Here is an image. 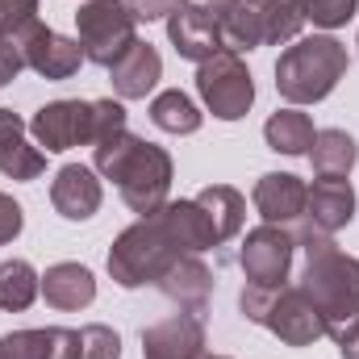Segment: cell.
I'll use <instances>...</instances> for the list:
<instances>
[{
    "label": "cell",
    "mask_w": 359,
    "mask_h": 359,
    "mask_svg": "<svg viewBox=\"0 0 359 359\" xmlns=\"http://www.w3.org/2000/svg\"><path fill=\"white\" fill-rule=\"evenodd\" d=\"M297 247H305L301 292L322 313L326 334L339 339L351 322H359V259L339 251V243L313 226H305L297 234Z\"/></svg>",
    "instance_id": "6da1fadb"
},
{
    "label": "cell",
    "mask_w": 359,
    "mask_h": 359,
    "mask_svg": "<svg viewBox=\"0 0 359 359\" xmlns=\"http://www.w3.org/2000/svg\"><path fill=\"white\" fill-rule=\"evenodd\" d=\"M92 163L104 180H113L121 188V201L138 213L151 217L168 205V188H172V155L147 138H134L130 130L104 138L92 147Z\"/></svg>",
    "instance_id": "7a4b0ae2"
},
{
    "label": "cell",
    "mask_w": 359,
    "mask_h": 359,
    "mask_svg": "<svg viewBox=\"0 0 359 359\" xmlns=\"http://www.w3.org/2000/svg\"><path fill=\"white\" fill-rule=\"evenodd\" d=\"M343 76H347V46L330 34H313L280 55L276 92L288 104H313V100H326Z\"/></svg>",
    "instance_id": "3957f363"
},
{
    "label": "cell",
    "mask_w": 359,
    "mask_h": 359,
    "mask_svg": "<svg viewBox=\"0 0 359 359\" xmlns=\"http://www.w3.org/2000/svg\"><path fill=\"white\" fill-rule=\"evenodd\" d=\"M180 255H188L172 238L163 213H151V217H138L130 230L117 234L113 251H109V276L121 284V288H142V284H159L163 271L176 264Z\"/></svg>",
    "instance_id": "277c9868"
},
{
    "label": "cell",
    "mask_w": 359,
    "mask_h": 359,
    "mask_svg": "<svg viewBox=\"0 0 359 359\" xmlns=\"http://www.w3.org/2000/svg\"><path fill=\"white\" fill-rule=\"evenodd\" d=\"M76 29H80L84 59L96 63V67H113L138 42V21L126 13L121 0H88V4H80Z\"/></svg>",
    "instance_id": "5b68a950"
},
{
    "label": "cell",
    "mask_w": 359,
    "mask_h": 359,
    "mask_svg": "<svg viewBox=\"0 0 359 359\" xmlns=\"http://www.w3.org/2000/svg\"><path fill=\"white\" fill-rule=\"evenodd\" d=\"M196 92L217 121H238L255 104V80L234 50H217L213 59L196 63Z\"/></svg>",
    "instance_id": "8992f818"
},
{
    "label": "cell",
    "mask_w": 359,
    "mask_h": 359,
    "mask_svg": "<svg viewBox=\"0 0 359 359\" xmlns=\"http://www.w3.org/2000/svg\"><path fill=\"white\" fill-rule=\"evenodd\" d=\"M292 251H297V234H288L284 226L264 222L259 230L247 234V243L238 251V268L259 288H280L288 280V271H292Z\"/></svg>",
    "instance_id": "52a82bcc"
},
{
    "label": "cell",
    "mask_w": 359,
    "mask_h": 359,
    "mask_svg": "<svg viewBox=\"0 0 359 359\" xmlns=\"http://www.w3.org/2000/svg\"><path fill=\"white\" fill-rule=\"evenodd\" d=\"M259 326H268L271 334L280 343H288V347H309V343H318L326 334V322L313 309V301L301 292V284L297 288H288V284L271 288V301H268V309H264Z\"/></svg>",
    "instance_id": "ba28073f"
},
{
    "label": "cell",
    "mask_w": 359,
    "mask_h": 359,
    "mask_svg": "<svg viewBox=\"0 0 359 359\" xmlns=\"http://www.w3.org/2000/svg\"><path fill=\"white\" fill-rule=\"evenodd\" d=\"M17 42H21L25 67H34L42 80H72L80 72V63H84L80 38H63V34L46 29L42 21H34L29 29H21Z\"/></svg>",
    "instance_id": "9c48e42d"
},
{
    "label": "cell",
    "mask_w": 359,
    "mask_h": 359,
    "mask_svg": "<svg viewBox=\"0 0 359 359\" xmlns=\"http://www.w3.org/2000/svg\"><path fill=\"white\" fill-rule=\"evenodd\" d=\"M29 134L46 151H72L92 142V100H50L34 113Z\"/></svg>",
    "instance_id": "30bf717a"
},
{
    "label": "cell",
    "mask_w": 359,
    "mask_h": 359,
    "mask_svg": "<svg viewBox=\"0 0 359 359\" xmlns=\"http://www.w3.org/2000/svg\"><path fill=\"white\" fill-rule=\"evenodd\" d=\"M168 38H172L180 59H192V63H205L217 50H226L222 17L213 8H205V4H192V0H184L176 13L168 17Z\"/></svg>",
    "instance_id": "8fae6325"
},
{
    "label": "cell",
    "mask_w": 359,
    "mask_h": 359,
    "mask_svg": "<svg viewBox=\"0 0 359 359\" xmlns=\"http://www.w3.org/2000/svg\"><path fill=\"white\" fill-rule=\"evenodd\" d=\"M142 359H205V326L196 313H176L142 330Z\"/></svg>",
    "instance_id": "7c38bea8"
},
{
    "label": "cell",
    "mask_w": 359,
    "mask_h": 359,
    "mask_svg": "<svg viewBox=\"0 0 359 359\" xmlns=\"http://www.w3.org/2000/svg\"><path fill=\"white\" fill-rule=\"evenodd\" d=\"M355 217V188L347 180H330L318 176L309 184L305 196V226L322 230V234H339L343 226H351Z\"/></svg>",
    "instance_id": "4fadbf2b"
},
{
    "label": "cell",
    "mask_w": 359,
    "mask_h": 359,
    "mask_svg": "<svg viewBox=\"0 0 359 359\" xmlns=\"http://www.w3.org/2000/svg\"><path fill=\"white\" fill-rule=\"evenodd\" d=\"M100 180L92 168L84 163H67V168H59V176L50 184V205H55V213L59 217H67V222H88L92 213L100 209Z\"/></svg>",
    "instance_id": "5bb4252c"
},
{
    "label": "cell",
    "mask_w": 359,
    "mask_h": 359,
    "mask_svg": "<svg viewBox=\"0 0 359 359\" xmlns=\"http://www.w3.org/2000/svg\"><path fill=\"white\" fill-rule=\"evenodd\" d=\"M305 196H309V184L292 172H268L255 184V209L271 226H288L305 217Z\"/></svg>",
    "instance_id": "9a60e30c"
},
{
    "label": "cell",
    "mask_w": 359,
    "mask_h": 359,
    "mask_svg": "<svg viewBox=\"0 0 359 359\" xmlns=\"http://www.w3.org/2000/svg\"><path fill=\"white\" fill-rule=\"evenodd\" d=\"M80 330L46 326V330H13L0 339V359H76Z\"/></svg>",
    "instance_id": "2e32d148"
},
{
    "label": "cell",
    "mask_w": 359,
    "mask_h": 359,
    "mask_svg": "<svg viewBox=\"0 0 359 359\" xmlns=\"http://www.w3.org/2000/svg\"><path fill=\"white\" fill-rule=\"evenodd\" d=\"M109 76H113V92H117L121 100H142L147 92L163 80V59H159V50H155L151 42H134V46L109 67Z\"/></svg>",
    "instance_id": "e0dca14e"
},
{
    "label": "cell",
    "mask_w": 359,
    "mask_h": 359,
    "mask_svg": "<svg viewBox=\"0 0 359 359\" xmlns=\"http://www.w3.org/2000/svg\"><path fill=\"white\" fill-rule=\"evenodd\" d=\"M46 155L25 138V121L13 109H0V172L8 180H38Z\"/></svg>",
    "instance_id": "ac0fdd59"
},
{
    "label": "cell",
    "mask_w": 359,
    "mask_h": 359,
    "mask_svg": "<svg viewBox=\"0 0 359 359\" xmlns=\"http://www.w3.org/2000/svg\"><path fill=\"white\" fill-rule=\"evenodd\" d=\"M42 297L50 309L72 313V309H84L96 301V280L84 264H55L42 276Z\"/></svg>",
    "instance_id": "d6986e66"
},
{
    "label": "cell",
    "mask_w": 359,
    "mask_h": 359,
    "mask_svg": "<svg viewBox=\"0 0 359 359\" xmlns=\"http://www.w3.org/2000/svg\"><path fill=\"white\" fill-rule=\"evenodd\" d=\"M159 288H163L168 301H176L180 309H205V301L213 292V271L205 268L196 255H180L176 264L163 271Z\"/></svg>",
    "instance_id": "ffe728a7"
},
{
    "label": "cell",
    "mask_w": 359,
    "mask_h": 359,
    "mask_svg": "<svg viewBox=\"0 0 359 359\" xmlns=\"http://www.w3.org/2000/svg\"><path fill=\"white\" fill-rule=\"evenodd\" d=\"M159 213H163V222H168L172 238H176V243L184 247V251H188V255H201V251L217 247L213 222H209V213H205L196 201H168Z\"/></svg>",
    "instance_id": "44dd1931"
},
{
    "label": "cell",
    "mask_w": 359,
    "mask_h": 359,
    "mask_svg": "<svg viewBox=\"0 0 359 359\" xmlns=\"http://www.w3.org/2000/svg\"><path fill=\"white\" fill-rule=\"evenodd\" d=\"M196 205L209 213L217 243H226V238H234V234L243 230L247 201H243V192H238V188H230V184H209V188H201V192H196Z\"/></svg>",
    "instance_id": "7402d4cb"
},
{
    "label": "cell",
    "mask_w": 359,
    "mask_h": 359,
    "mask_svg": "<svg viewBox=\"0 0 359 359\" xmlns=\"http://www.w3.org/2000/svg\"><path fill=\"white\" fill-rule=\"evenodd\" d=\"M222 42L234 55L264 46V0H234L222 13Z\"/></svg>",
    "instance_id": "603a6c76"
},
{
    "label": "cell",
    "mask_w": 359,
    "mask_h": 359,
    "mask_svg": "<svg viewBox=\"0 0 359 359\" xmlns=\"http://www.w3.org/2000/svg\"><path fill=\"white\" fill-rule=\"evenodd\" d=\"M359 147L347 130H318L313 134V147H309V163L318 176L330 180H347V172L355 168Z\"/></svg>",
    "instance_id": "cb8c5ba5"
},
{
    "label": "cell",
    "mask_w": 359,
    "mask_h": 359,
    "mask_svg": "<svg viewBox=\"0 0 359 359\" xmlns=\"http://www.w3.org/2000/svg\"><path fill=\"white\" fill-rule=\"evenodd\" d=\"M313 134H318V130H313L309 113H301V109H276L268 117V126H264L268 147L280 151V155H309Z\"/></svg>",
    "instance_id": "d4e9b609"
},
{
    "label": "cell",
    "mask_w": 359,
    "mask_h": 359,
    "mask_svg": "<svg viewBox=\"0 0 359 359\" xmlns=\"http://www.w3.org/2000/svg\"><path fill=\"white\" fill-rule=\"evenodd\" d=\"M151 121L163 134H196L201 130V109L192 104V96H184L180 88H168L151 100Z\"/></svg>",
    "instance_id": "484cf974"
},
{
    "label": "cell",
    "mask_w": 359,
    "mask_h": 359,
    "mask_svg": "<svg viewBox=\"0 0 359 359\" xmlns=\"http://www.w3.org/2000/svg\"><path fill=\"white\" fill-rule=\"evenodd\" d=\"M38 292H42V280H38V271L29 268L25 259H4L0 264V309L21 313V309L34 305Z\"/></svg>",
    "instance_id": "4316f807"
},
{
    "label": "cell",
    "mask_w": 359,
    "mask_h": 359,
    "mask_svg": "<svg viewBox=\"0 0 359 359\" xmlns=\"http://www.w3.org/2000/svg\"><path fill=\"white\" fill-rule=\"evenodd\" d=\"M305 25V0H264V46H284Z\"/></svg>",
    "instance_id": "83f0119b"
},
{
    "label": "cell",
    "mask_w": 359,
    "mask_h": 359,
    "mask_svg": "<svg viewBox=\"0 0 359 359\" xmlns=\"http://www.w3.org/2000/svg\"><path fill=\"white\" fill-rule=\"evenodd\" d=\"M76 359H121V339H117V330H109V326H100V322H92L80 330V355Z\"/></svg>",
    "instance_id": "f1b7e54d"
},
{
    "label": "cell",
    "mask_w": 359,
    "mask_h": 359,
    "mask_svg": "<svg viewBox=\"0 0 359 359\" xmlns=\"http://www.w3.org/2000/svg\"><path fill=\"white\" fill-rule=\"evenodd\" d=\"M359 0H305V21L322 25V29H339L355 17Z\"/></svg>",
    "instance_id": "f546056e"
},
{
    "label": "cell",
    "mask_w": 359,
    "mask_h": 359,
    "mask_svg": "<svg viewBox=\"0 0 359 359\" xmlns=\"http://www.w3.org/2000/svg\"><path fill=\"white\" fill-rule=\"evenodd\" d=\"M121 130H126V104L121 100H92V142L88 147L121 134Z\"/></svg>",
    "instance_id": "4dcf8cb0"
},
{
    "label": "cell",
    "mask_w": 359,
    "mask_h": 359,
    "mask_svg": "<svg viewBox=\"0 0 359 359\" xmlns=\"http://www.w3.org/2000/svg\"><path fill=\"white\" fill-rule=\"evenodd\" d=\"M38 21V0H0V34L17 38Z\"/></svg>",
    "instance_id": "1f68e13d"
},
{
    "label": "cell",
    "mask_w": 359,
    "mask_h": 359,
    "mask_svg": "<svg viewBox=\"0 0 359 359\" xmlns=\"http://www.w3.org/2000/svg\"><path fill=\"white\" fill-rule=\"evenodd\" d=\"M21 67H25L21 42H17V38H8V34H0V88H4V84H13V80L21 76Z\"/></svg>",
    "instance_id": "d6a6232c"
},
{
    "label": "cell",
    "mask_w": 359,
    "mask_h": 359,
    "mask_svg": "<svg viewBox=\"0 0 359 359\" xmlns=\"http://www.w3.org/2000/svg\"><path fill=\"white\" fill-rule=\"evenodd\" d=\"M126 4V13L134 17V21H163V17H172L184 0H121Z\"/></svg>",
    "instance_id": "836d02e7"
},
{
    "label": "cell",
    "mask_w": 359,
    "mask_h": 359,
    "mask_svg": "<svg viewBox=\"0 0 359 359\" xmlns=\"http://www.w3.org/2000/svg\"><path fill=\"white\" fill-rule=\"evenodd\" d=\"M21 226H25L21 205H17L13 196H4V192H0V247H4V243H13V238L21 234Z\"/></svg>",
    "instance_id": "e575fe53"
},
{
    "label": "cell",
    "mask_w": 359,
    "mask_h": 359,
    "mask_svg": "<svg viewBox=\"0 0 359 359\" xmlns=\"http://www.w3.org/2000/svg\"><path fill=\"white\" fill-rule=\"evenodd\" d=\"M334 343H339V355L343 359H359V322H351Z\"/></svg>",
    "instance_id": "d590c367"
},
{
    "label": "cell",
    "mask_w": 359,
    "mask_h": 359,
    "mask_svg": "<svg viewBox=\"0 0 359 359\" xmlns=\"http://www.w3.org/2000/svg\"><path fill=\"white\" fill-rule=\"evenodd\" d=\"M192 4H205V8H213V13L222 17V13H226V8H230L234 0H192Z\"/></svg>",
    "instance_id": "8d00e7d4"
},
{
    "label": "cell",
    "mask_w": 359,
    "mask_h": 359,
    "mask_svg": "<svg viewBox=\"0 0 359 359\" xmlns=\"http://www.w3.org/2000/svg\"><path fill=\"white\" fill-rule=\"evenodd\" d=\"M205 359H226V355H205Z\"/></svg>",
    "instance_id": "74e56055"
},
{
    "label": "cell",
    "mask_w": 359,
    "mask_h": 359,
    "mask_svg": "<svg viewBox=\"0 0 359 359\" xmlns=\"http://www.w3.org/2000/svg\"><path fill=\"white\" fill-rule=\"evenodd\" d=\"M355 46H359V42H355Z\"/></svg>",
    "instance_id": "f35d334b"
}]
</instances>
